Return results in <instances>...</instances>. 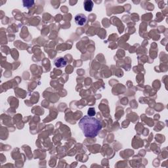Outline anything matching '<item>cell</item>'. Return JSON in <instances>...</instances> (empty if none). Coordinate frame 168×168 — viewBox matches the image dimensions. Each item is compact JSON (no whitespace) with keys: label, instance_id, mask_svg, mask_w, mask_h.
I'll return each instance as SVG.
<instances>
[{"label":"cell","instance_id":"1","mask_svg":"<svg viewBox=\"0 0 168 168\" xmlns=\"http://www.w3.org/2000/svg\"><path fill=\"white\" fill-rule=\"evenodd\" d=\"M80 128L86 137L95 138L102 129L101 122L97 118L85 116L78 123Z\"/></svg>","mask_w":168,"mask_h":168},{"label":"cell","instance_id":"2","mask_svg":"<svg viewBox=\"0 0 168 168\" xmlns=\"http://www.w3.org/2000/svg\"><path fill=\"white\" fill-rule=\"evenodd\" d=\"M75 22L78 26H83L86 25L87 21V18L84 14H78L74 18Z\"/></svg>","mask_w":168,"mask_h":168},{"label":"cell","instance_id":"3","mask_svg":"<svg viewBox=\"0 0 168 168\" xmlns=\"http://www.w3.org/2000/svg\"><path fill=\"white\" fill-rule=\"evenodd\" d=\"M54 63L55 66L57 68H62L66 66L67 60L63 57H59L55 60Z\"/></svg>","mask_w":168,"mask_h":168},{"label":"cell","instance_id":"4","mask_svg":"<svg viewBox=\"0 0 168 168\" xmlns=\"http://www.w3.org/2000/svg\"><path fill=\"white\" fill-rule=\"evenodd\" d=\"M93 5V2L92 1H90V0H86V1H85L84 3V9L86 11H88V12H91V11H92Z\"/></svg>","mask_w":168,"mask_h":168},{"label":"cell","instance_id":"5","mask_svg":"<svg viewBox=\"0 0 168 168\" xmlns=\"http://www.w3.org/2000/svg\"><path fill=\"white\" fill-rule=\"evenodd\" d=\"M33 3H34V1H32V0H30V1H28V0H26V1H23V6L24 7H26V8H30L32 7L33 6Z\"/></svg>","mask_w":168,"mask_h":168},{"label":"cell","instance_id":"6","mask_svg":"<svg viewBox=\"0 0 168 168\" xmlns=\"http://www.w3.org/2000/svg\"><path fill=\"white\" fill-rule=\"evenodd\" d=\"M96 112L95 109L94 108H89L88 112H87V114H88L89 116H91V117H93L95 115Z\"/></svg>","mask_w":168,"mask_h":168}]
</instances>
